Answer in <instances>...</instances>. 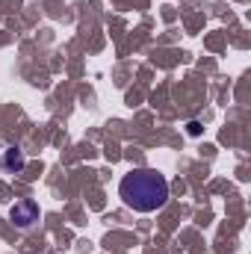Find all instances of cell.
Instances as JSON below:
<instances>
[{
  "label": "cell",
  "instance_id": "6da1fadb",
  "mask_svg": "<svg viewBox=\"0 0 251 254\" xmlns=\"http://www.w3.org/2000/svg\"><path fill=\"white\" fill-rule=\"evenodd\" d=\"M119 195L133 213H154L169 201V181L157 169H133L122 178Z\"/></svg>",
  "mask_w": 251,
  "mask_h": 254
},
{
  "label": "cell",
  "instance_id": "7a4b0ae2",
  "mask_svg": "<svg viewBox=\"0 0 251 254\" xmlns=\"http://www.w3.org/2000/svg\"><path fill=\"white\" fill-rule=\"evenodd\" d=\"M39 219H42V210H39V204H36V201H30V198L15 201V204H12V210H9V222H12L18 231H30Z\"/></svg>",
  "mask_w": 251,
  "mask_h": 254
},
{
  "label": "cell",
  "instance_id": "3957f363",
  "mask_svg": "<svg viewBox=\"0 0 251 254\" xmlns=\"http://www.w3.org/2000/svg\"><path fill=\"white\" fill-rule=\"evenodd\" d=\"M0 169L6 175H21L27 169V154L18 148V145H9L3 154H0Z\"/></svg>",
  "mask_w": 251,
  "mask_h": 254
},
{
  "label": "cell",
  "instance_id": "277c9868",
  "mask_svg": "<svg viewBox=\"0 0 251 254\" xmlns=\"http://www.w3.org/2000/svg\"><path fill=\"white\" fill-rule=\"evenodd\" d=\"M189 136H198V133H201V125H198V122H189Z\"/></svg>",
  "mask_w": 251,
  "mask_h": 254
}]
</instances>
